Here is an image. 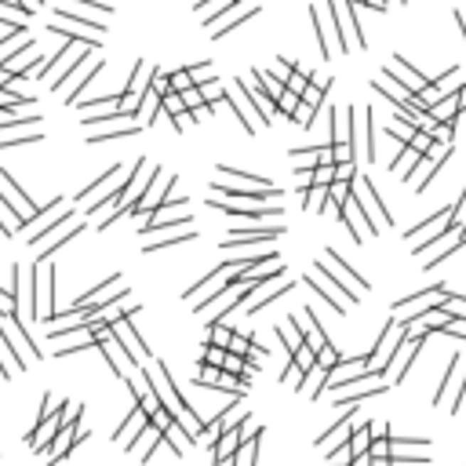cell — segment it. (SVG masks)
<instances>
[{"label": "cell", "instance_id": "38", "mask_svg": "<svg viewBox=\"0 0 466 466\" xmlns=\"http://www.w3.org/2000/svg\"><path fill=\"white\" fill-rule=\"evenodd\" d=\"M149 91L153 95H171V84H168V73H161V70H153V77H149Z\"/></svg>", "mask_w": 466, "mask_h": 466}, {"label": "cell", "instance_id": "24", "mask_svg": "<svg viewBox=\"0 0 466 466\" xmlns=\"http://www.w3.org/2000/svg\"><path fill=\"white\" fill-rule=\"evenodd\" d=\"M77 233H84V223H77V226H66V230H58V233L51 237V244H48V248H44V252H41V259H51V255L58 252V248H62V244H66V240H73Z\"/></svg>", "mask_w": 466, "mask_h": 466}, {"label": "cell", "instance_id": "15", "mask_svg": "<svg viewBox=\"0 0 466 466\" xmlns=\"http://www.w3.org/2000/svg\"><path fill=\"white\" fill-rule=\"evenodd\" d=\"M328 376H332V371H328L324 364H314V368L306 371V379H302L299 393H302V397H309V401H314V397H321V390L328 386Z\"/></svg>", "mask_w": 466, "mask_h": 466}, {"label": "cell", "instance_id": "9", "mask_svg": "<svg viewBox=\"0 0 466 466\" xmlns=\"http://www.w3.org/2000/svg\"><path fill=\"white\" fill-rule=\"evenodd\" d=\"M343 223L350 226V233H354V240L361 244L368 233H379V226L368 219V211L361 208V201H357V194H354V186H350V197L343 201Z\"/></svg>", "mask_w": 466, "mask_h": 466}, {"label": "cell", "instance_id": "7", "mask_svg": "<svg viewBox=\"0 0 466 466\" xmlns=\"http://www.w3.org/2000/svg\"><path fill=\"white\" fill-rule=\"evenodd\" d=\"M285 233L281 223H270V226H244V230H230V237L223 240V248L237 252V248H255V244H273L277 237Z\"/></svg>", "mask_w": 466, "mask_h": 466}, {"label": "cell", "instance_id": "47", "mask_svg": "<svg viewBox=\"0 0 466 466\" xmlns=\"http://www.w3.org/2000/svg\"><path fill=\"white\" fill-rule=\"evenodd\" d=\"M182 102H186V110H197V106H204V99H201V91L197 88H190V91H182Z\"/></svg>", "mask_w": 466, "mask_h": 466}, {"label": "cell", "instance_id": "49", "mask_svg": "<svg viewBox=\"0 0 466 466\" xmlns=\"http://www.w3.org/2000/svg\"><path fill=\"white\" fill-rule=\"evenodd\" d=\"M361 4H368L371 11H386V0H361Z\"/></svg>", "mask_w": 466, "mask_h": 466}, {"label": "cell", "instance_id": "39", "mask_svg": "<svg viewBox=\"0 0 466 466\" xmlns=\"http://www.w3.org/2000/svg\"><path fill=\"white\" fill-rule=\"evenodd\" d=\"M299 102H302V99H299V95H292V91L285 88V95L277 99V117H281V113H285V117H292V113L299 110Z\"/></svg>", "mask_w": 466, "mask_h": 466}, {"label": "cell", "instance_id": "1", "mask_svg": "<svg viewBox=\"0 0 466 466\" xmlns=\"http://www.w3.org/2000/svg\"><path fill=\"white\" fill-rule=\"evenodd\" d=\"M317 270L328 277V281L339 288V295H343V302H357L361 299V292H368V281H364V277H357L343 259H339L335 252H332V248H324V252H321V259H317Z\"/></svg>", "mask_w": 466, "mask_h": 466}, {"label": "cell", "instance_id": "41", "mask_svg": "<svg viewBox=\"0 0 466 466\" xmlns=\"http://www.w3.org/2000/svg\"><path fill=\"white\" fill-rule=\"evenodd\" d=\"M332 182H335V164H317L314 168V186H324L328 190Z\"/></svg>", "mask_w": 466, "mask_h": 466}, {"label": "cell", "instance_id": "35", "mask_svg": "<svg viewBox=\"0 0 466 466\" xmlns=\"http://www.w3.org/2000/svg\"><path fill=\"white\" fill-rule=\"evenodd\" d=\"M288 361H295V364H299L302 371H309V368H314V364H317V354H314V350H309V346L302 343V346H299V350H295V354H292Z\"/></svg>", "mask_w": 466, "mask_h": 466}, {"label": "cell", "instance_id": "12", "mask_svg": "<svg viewBox=\"0 0 466 466\" xmlns=\"http://www.w3.org/2000/svg\"><path fill=\"white\" fill-rule=\"evenodd\" d=\"M455 77H459V66H452V70H448V73H441L438 80H426V88L419 91V95L426 99V106H438L441 99H448L452 91H455V88H448V84H452Z\"/></svg>", "mask_w": 466, "mask_h": 466}, {"label": "cell", "instance_id": "27", "mask_svg": "<svg viewBox=\"0 0 466 466\" xmlns=\"http://www.w3.org/2000/svg\"><path fill=\"white\" fill-rule=\"evenodd\" d=\"M328 88H332V80H324V84H317V80H309V88H306V95H302V102H306V106H314V110L321 113V102L328 99Z\"/></svg>", "mask_w": 466, "mask_h": 466}, {"label": "cell", "instance_id": "5", "mask_svg": "<svg viewBox=\"0 0 466 466\" xmlns=\"http://www.w3.org/2000/svg\"><path fill=\"white\" fill-rule=\"evenodd\" d=\"M332 18H335V37H339V51L350 55L354 48H368L364 33L357 29V15H354V0H332Z\"/></svg>", "mask_w": 466, "mask_h": 466}, {"label": "cell", "instance_id": "26", "mask_svg": "<svg viewBox=\"0 0 466 466\" xmlns=\"http://www.w3.org/2000/svg\"><path fill=\"white\" fill-rule=\"evenodd\" d=\"M277 339H281V343H285V350H288V357L302 346V332H299V324H277Z\"/></svg>", "mask_w": 466, "mask_h": 466}, {"label": "cell", "instance_id": "29", "mask_svg": "<svg viewBox=\"0 0 466 466\" xmlns=\"http://www.w3.org/2000/svg\"><path fill=\"white\" fill-rule=\"evenodd\" d=\"M354 157H357L354 142H332V161L335 164H354Z\"/></svg>", "mask_w": 466, "mask_h": 466}, {"label": "cell", "instance_id": "22", "mask_svg": "<svg viewBox=\"0 0 466 466\" xmlns=\"http://www.w3.org/2000/svg\"><path fill=\"white\" fill-rule=\"evenodd\" d=\"M157 113H161V95H153V91H146V95H142V102H139V110H135V117L146 124V128H149V124L153 120H157Z\"/></svg>", "mask_w": 466, "mask_h": 466}, {"label": "cell", "instance_id": "30", "mask_svg": "<svg viewBox=\"0 0 466 466\" xmlns=\"http://www.w3.org/2000/svg\"><path fill=\"white\" fill-rule=\"evenodd\" d=\"M168 84H171L175 95H182V91L197 88V84H194V77H190V70H175V73H168Z\"/></svg>", "mask_w": 466, "mask_h": 466}, {"label": "cell", "instance_id": "25", "mask_svg": "<svg viewBox=\"0 0 466 466\" xmlns=\"http://www.w3.org/2000/svg\"><path fill=\"white\" fill-rule=\"evenodd\" d=\"M302 208L309 211V215H317V211H324L328 208V190H324V186H309V190L302 194Z\"/></svg>", "mask_w": 466, "mask_h": 466}, {"label": "cell", "instance_id": "20", "mask_svg": "<svg viewBox=\"0 0 466 466\" xmlns=\"http://www.w3.org/2000/svg\"><path fill=\"white\" fill-rule=\"evenodd\" d=\"M164 441L175 448V455H186V448L194 445V438H190V430H186L182 423H171L168 430H164Z\"/></svg>", "mask_w": 466, "mask_h": 466}, {"label": "cell", "instance_id": "11", "mask_svg": "<svg viewBox=\"0 0 466 466\" xmlns=\"http://www.w3.org/2000/svg\"><path fill=\"white\" fill-rule=\"evenodd\" d=\"M146 426H149V415H146L139 405H132V415H128V419H124V423L113 430V441H120L124 448H128V445L139 438V433L146 430Z\"/></svg>", "mask_w": 466, "mask_h": 466}, {"label": "cell", "instance_id": "44", "mask_svg": "<svg viewBox=\"0 0 466 466\" xmlns=\"http://www.w3.org/2000/svg\"><path fill=\"white\" fill-rule=\"evenodd\" d=\"M408 146H412V149H415V153H419V157H426V153H430V149H433V139H430V135H426V132H415V135H412V139H408Z\"/></svg>", "mask_w": 466, "mask_h": 466}, {"label": "cell", "instance_id": "6", "mask_svg": "<svg viewBox=\"0 0 466 466\" xmlns=\"http://www.w3.org/2000/svg\"><path fill=\"white\" fill-rule=\"evenodd\" d=\"M426 335H430V332H412V335L405 339V343H401V346L393 350V361H390V364H386V371H383V376H386V383H390V386H393V383H401V379L408 376V368H412L415 354L423 350Z\"/></svg>", "mask_w": 466, "mask_h": 466}, {"label": "cell", "instance_id": "42", "mask_svg": "<svg viewBox=\"0 0 466 466\" xmlns=\"http://www.w3.org/2000/svg\"><path fill=\"white\" fill-rule=\"evenodd\" d=\"M314 113H317L314 106H306V102H299V110L292 113V120L299 124V128H314Z\"/></svg>", "mask_w": 466, "mask_h": 466}, {"label": "cell", "instance_id": "16", "mask_svg": "<svg viewBox=\"0 0 466 466\" xmlns=\"http://www.w3.org/2000/svg\"><path fill=\"white\" fill-rule=\"evenodd\" d=\"M393 58H397V62H393V66H390L386 73H397V77H401V84H405L408 91H415V95H419V91L426 88V77H423V73H415V70H412L401 55H393Z\"/></svg>", "mask_w": 466, "mask_h": 466}, {"label": "cell", "instance_id": "40", "mask_svg": "<svg viewBox=\"0 0 466 466\" xmlns=\"http://www.w3.org/2000/svg\"><path fill=\"white\" fill-rule=\"evenodd\" d=\"M18 124H37V117H15V110L0 113V132H8V128H18Z\"/></svg>", "mask_w": 466, "mask_h": 466}, {"label": "cell", "instance_id": "19", "mask_svg": "<svg viewBox=\"0 0 466 466\" xmlns=\"http://www.w3.org/2000/svg\"><path fill=\"white\" fill-rule=\"evenodd\" d=\"M66 223H73V211H58V219H55V223H44L37 233H29V244H33V248H41L48 237H55L58 230H66Z\"/></svg>", "mask_w": 466, "mask_h": 466}, {"label": "cell", "instance_id": "14", "mask_svg": "<svg viewBox=\"0 0 466 466\" xmlns=\"http://www.w3.org/2000/svg\"><path fill=\"white\" fill-rule=\"evenodd\" d=\"M292 288H295V281H281V285H273V288H266V285H263V288L255 292V299L244 306V314H259L263 306H270L273 299H281V295H285V292H292Z\"/></svg>", "mask_w": 466, "mask_h": 466}, {"label": "cell", "instance_id": "51", "mask_svg": "<svg viewBox=\"0 0 466 466\" xmlns=\"http://www.w3.org/2000/svg\"><path fill=\"white\" fill-rule=\"evenodd\" d=\"M368 466H393V462H390V459H371V455H368Z\"/></svg>", "mask_w": 466, "mask_h": 466}, {"label": "cell", "instance_id": "46", "mask_svg": "<svg viewBox=\"0 0 466 466\" xmlns=\"http://www.w3.org/2000/svg\"><path fill=\"white\" fill-rule=\"evenodd\" d=\"M368 455H371V459H390V441H386V438H376V441H371V448H368Z\"/></svg>", "mask_w": 466, "mask_h": 466}, {"label": "cell", "instance_id": "32", "mask_svg": "<svg viewBox=\"0 0 466 466\" xmlns=\"http://www.w3.org/2000/svg\"><path fill=\"white\" fill-rule=\"evenodd\" d=\"M197 91H201V99H204L208 106H215V102H223V99H226V88H223L219 80H215V84H201Z\"/></svg>", "mask_w": 466, "mask_h": 466}, {"label": "cell", "instance_id": "34", "mask_svg": "<svg viewBox=\"0 0 466 466\" xmlns=\"http://www.w3.org/2000/svg\"><path fill=\"white\" fill-rule=\"evenodd\" d=\"M223 361H226V350H223V346H215V343H204V357H201V364L223 368Z\"/></svg>", "mask_w": 466, "mask_h": 466}, {"label": "cell", "instance_id": "50", "mask_svg": "<svg viewBox=\"0 0 466 466\" xmlns=\"http://www.w3.org/2000/svg\"><path fill=\"white\" fill-rule=\"evenodd\" d=\"M455 22H459V29H462V41H466V15H462V11H455Z\"/></svg>", "mask_w": 466, "mask_h": 466}, {"label": "cell", "instance_id": "52", "mask_svg": "<svg viewBox=\"0 0 466 466\" xmlns=\"http://www.w3.org/2000/svg\"><path fill=\"white\" fill-rule=\"evenodd\" d=\"M455 233H459V240H462V244H466V226H462V230H455Z\"/></svg>", "mask_w": 466, "mask_h": 466}, {"label": "cell", "instance_id": "21", "mask_svg": "<svg viewBox=\"0 0 466 466\" xmlns=\"http://www.w3.org/2000/svg\"><path fill=\"white\" fill-rule=\"evenodd\" d=\"M58 22H73V26H84L88 29V33H102V22H95V18H88V15H80V11H73V8H58Z\"/></svg>", "mask_w": 466, "mask_h": 466}, {"label": "cell", "instance_id": "23", "mask_svg": "<svg viewBox=\"0 0 466 466\" xmlns=\"http://www.w3.org/2000/svg\"><path fill=\"white\" fill-rule=\"evenodd\" d=\"M120 179H124V168H120V164H113V168H110L106 175H99L95 182H91V186H88V190H84V194H80L77 201H88L91 194H102V190H106V186H110V182H120Z\"/></svg>", "mask_w": 466, "mask_h": 466}, {"label": "cell", "instance_id": "31", "mask_svg": "<svg viewBox=\"0 0 466 466\" xmlns=\"http://www.w3.org/2000/svg\"><path fill=\"white\" fill-rule=\"evenodd\" d=\"M285 88L292 91V95H299V99H302V95H306V88H309V73H306V70H295V73L285 80Z\"/></svg>", "mask_w": 466, "mask_h": 466}, {"label": "cell", "instance_id": "4", "mask_svg": "<svg viewBox=\"0 0 466 466\" xmlns=\"http://www.w3.org/2000/svg\"><path fill=\"white\" fill-rule=\"evenodd\" d=\"M445 299H448V288H445V285H430V288H423V292H412V295H405V299H397L393 309H397V314H405V309H408V321L401 317V324L412 328L423 314H430V309L445 306Z\"/></svg>", "mask_w": 466, "mask_h": 466}, {"label": "cell", "instance_id": "54", "mask_svg": "<svg viewBox=\"0 0 466 466\" xmlns=\"http://www.w3.org/2000/svg\"><path fill=\"white\" fill-rule=\"evenodd\" d=\"M354 4H361V0H354Z\"/></svg>", "mask_w": 466, "mask_h": 466}, {"label": "cell", "instance_id": "48", "mask_svg": "<svg viewBox=\"0 0 466 466\" xmlns=\"http://www.w3.org/2000/svg\"><path fill=\"white\" fill-rule=\"evenodd\" d=\"M462 405H466V376L459 379V397L452 401V412H462Z\"/></svg>", "mask_w": 466, "mask_h": 466}, {"label": "cell", "instance_id": "33", "mask_svg": "<svg viewBox=\"0 0 466 466\" xmlns=\"http://www.w3.org/2000/svg\"><path fill=\"white\" fill-rule=\"evenodd\" d=\"M161 113H164V117H171V120H175L179 113H186L182 95H175V91H171V95H164V99H161Z\"/></svg>", "mask_w": 466, "mask_h": 466}, {"label": "cell", "instance_id": "2", "mask_svg": "<svg viewBox=\"0 0 466 466\" xmlns=\"http://www.w3.org/2000/svg\"><path fill=\"white\" fill-rule=\"evenodd\" d=\"M408 335H412V328L401 324V317L386 321V324H383V332H379V339H376V346H371V350L364 354V364H368V368H376V371H386V364L393 361V350H397L401 343H405Z\"/></svg>", "mask_w": 466, "mask_h": 466}, {"label": "cell", "instance_id": "36", "mask_svg": "<svg viewBox=\"0 0 466 466\" xmlns=\"http://www.w3.org/2000/svg\"><path fill=\"white\" fill-rule=\"evenodd\" d=\"M462 368V357H452V364H448V371H445V379H438V393H433V401H441L445 397V390H448V383L455 379V371Z\"/></svg>", "mask_w": 466, "mask_h": 466}, {"label": "cell", "instance_id": "37", "mask_svg": "<svg viewBox=\"0 0 466 466\" xmlns=\"http://www.w3.org/2000/svg\"><path fill=\"white\" fill-rule=\"evenodd\" d=\"M190 77H194L197 88H201V84H215V70L208 66V62H197V66H190Z\"/></svg>", "mask_w": 466, "mask_h": 466}, {"label": "cell", "instance_id": "8", "mask_svg": "<svg viewBox=\"0 0 466 466\" xmlns=\"http://www.w3.org/2000/svg\"><path fill=\"white\" fill-rule=\"evenodd\" d=\"M354 194H357V201H361V208L368 211V219L371 223H383V226H393V219H390V211L383 208V201H379V194H376V186H371V179L368 175H357V182H354Z\"/></svg>", "mask_w": 466, "mask_h": 466}, {"label": "cell", "instance_id": "53", "mask_svg": "<svg viewBox=\"0 0 466 466\" xmlns=\"http://www.w3.org/2000/svg\"><path fill=\"white\" fill-rule=\"evenodd\" d=\"M197 4H208V0H197Z\"/></svg>", "mask_w": 466, "mask_h": 466}, {"label": "cell", "instance_id": "13", "mask_svg": "<svg viewBox=\"0 0 466 466\" xmlns=\"http://www.w3.org/2000/svg\"><path fill=\"white\" fill-rule=\"evenodd\" d=\"M157 237H146V252H157V248H168V244H182V240H194L197 233H194V226H186V230H179L175 233V226H168V230H153Z\"/></svg>", "mask_w": 466, "mask_h": 466}, {"label": "cell", "instance_id": "3", "mask_svg": "<svg viewBox=\"0 0 466 466\" xmlns=\"http://www.w3.org/2000/svg\"><path fill=\"white\" fill-rule=\"evenodd\" d=\"M211 208H219V211H226V215H240V219H252V223H263V219H281L285 215V208L281 204H263L259 197H211L208 201Z\"/></svg>", "mask_w": 466, "mask_h": 466}, {"label": "cell", "instance_id": "28", "mask_svg": "<svg viewBox=\"0 0 466 466\" xmlns=\"http://www.w3.org/2000/svg\"><path fill=\"white\" fill-rule=\"evenodd\" d=\"M95 73H102V58H95V66H91V70H88V73L80 77V84H77V88L70 91V95H66V102H70V106H73V102L80 99V91H84V88H88L91 80H95Z\"/></svg>", "mask_w": 466, "mask_h": 466}, {"label": "cell", "instance_id": "17", "mask_svg": "<svg viewBox=\"0 0 466 466\" xmlns=\"http://www.w3.org/2000/svg\"><path fill=\"white\" fill-rule=\"evenodd\" d=\"M142 132V124H117V128H102V132H91L88 135V142L91 146H99V142H110V139H132V135H139Z\"/></svg>", "mask_w": 466, "mask_h": 466}, {"label": "cell", "instance_id": "45", "mask_svg": "<svg viewBox=\"0 0 466 466\" xmlns=\"http://www.w3.org/2000/svg\"><path fill=\"white\" fill-rule=\"evenodd\" d=\"M357 164H335V182H346V186H354L357 182Z\"/></svg>", "mask_w": 466, "mask_h": 466}, {"label": "cell", "instance_id": "18", "mask_svg": "<svg viewBox=\"0 0 466 466\" xmlns=\"http://www.w3.org/2000/svg\"><path fill=\"white\" fill-rule=\"evenodd\" d=\"M371 433H376V423H361V426H354V433H350V452H354V459L368 455L371 441H376Z\"/></svg>", "mask_w": 466, "mask_h": 466}, {"label": "cell", "instance_id": "43", "mask_svg": "<svg viewBox=\"0 0 466 466\" xmlns=\"http://www.w3.org/2000/svg\"><path fill=\"white\" fill-rule=\"evenodd\" d=\"M223 371H226V376H240V371H248V361L226 350V361H223Z\"/></svg>", "mask_w": 466, "mask_h": 466}, {"label": "cell", "instance_id": "10", "mask_svg": "<svg viewBox=\"0 0 466 466\" xmlns=\"http://www.w3.org/2000/svg\"><path fill=\"white\" fill-rule=\"evenodd\" d=\"M237 88L244 91V99L252 102V110L259 113V120H263V124H270V120L277 117V102L266 95V91H263L255 80H237Z\"/></svg>", "mask_w": 466, "mask_h": 466}]
</instances>
